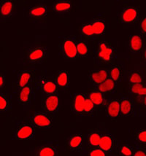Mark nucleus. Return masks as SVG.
Segmentation results:
<instances>
[{
  "mask_svg": "<svg viewBox=\"0 0 146 156\" xmlns=\"http://www.w3.org/2000/svg\"><path fill=\"white\" fill-rule=\"evenodd\" d=\"M92 53L94 61L97 65L114 64L117 58V50L110 41L103 39L91 42Z\"/></svg>",
  "mask_w": 146,
  "mask_h": 156,
  "instance_id": "nucleus-1",
  "label": "nucleus"
},
{
  "mask_svg": "<svg viewBox=\"0 0 146 156\" xmlns=\"http://www.w3.org/2000/svg\"><path fill=\"white\" fill-rule=\"evenodd\" d=\"M107 29L108 24L106 20L100 16H97L81 23L78 32L80 38L93 42L102 38L106 33Z\"/></svg>",
  "mask_w": 146,
  "mask_h": 156,
  "instance_id": "nucleus-2",
  "label": "nucleus"
},
{
  "mask_svg": "<svg viewBox=\"0 0 146 156\" xmlns=\"http://www.w3.org/2000/svg\"><path fill=\"white\" fill-rule=\"evenodd\" d=\"M25 60L29 64L40 65L45 63L48 58L47 48L41 44H32L26 49Z\"/></svg>",
  "mask_w": 146,
  "mask_h": 156,
  "instance_id": "nucleus-3",
  "label": "nucleus"
},
{
  "mask_svg": "<svg viewBox=\"0 0 146 156\" xmlns=\"http://www.w3.org/2000/svg\"><path fill=\"white\" fill-rule=\"evenodd\" d=\"M141 9L137 5H126L118 15V23L123 25H133L139 20Z\"/></svg>",
  "mask_w": 146,
  "mask_h": 156,
  "instance_id": "nucleus-4",
  "label": "nucleus"
},
{
  "mask_svg": "<svg viewBox=\"0 0 146 156\" xmlns=\"http://www.w3.org/2000/svg\"><path fill=\"white\" fill-rule=\"evenodd\" d=\"M77 38L75 36H66L59 43V51L62 58L66 61H75L77 58Z\"/></svg>",
  "mask_w": 146,
  "mask_h": 156,
  "instance_id": "nucleus-5",
  "label": "nucleus"
},
{
  "mask_svg": "<svg viewBox=\"0 0 146 156\" xmlns=\"http://www.w3.org/2000/svg\"><path fill=\"white\" fill-rule=\"evenodd\" d=\"M36 129L29 122H20L12 132V139L17 141H31L34 139Z\"/></svg>",
  "mask_w": 146,
  "mask_h": 156,
  "instance_id": "nucleus-6",
  "label": "nucleus"
},
{
  "mask_svg": "<svg viewBox=\"0 0 146 156\" xmlns=\"http://www.w3.org/2000/svg\"><path fill=\"white\" fill-rule=\"evenodd\" d=\"M29 123L35 129H48L54 123V116L45 112H35L29 118Z\"/></svg>",
  "mask_w": 146,
  "mask_h": 156,
  "instance_id": "nucleus-7",
  "label": "nucleus"
},
{
  "mask_svg": "<svg viewBox=\"0 0 146 156\" xmlns=\"http://www.w3.org/2000/svg\"><path fill=\"white\" fill-rule=\"evenodd\" d=\"M88 93L84 91H76L71 95L70 98V109L74 115L77 117L84 116V107Z\"/></svg>",
  "mask_w": 146,
  "mask_h": 156,
  "instance_id": "nucleus-8",
  "label": "nucleus"
},
{
  "mask_svg": "<svg viewBox=\"0 0 146 156\" xmlns=\"http://www.w3.org/2000/svg\"><path fill=\"white\" fill-rule=\"evenodd\" d=\"M41 107L45 112L53 116L56 115L61 107L59 94L44 96L42 98Z\"/></svg>",
  "mask_w": 146,
  "mask_h": 156,
  "instance_id": "nucleus-9",
  "label": "nucleus"
},
{
  "mask_svg": "<svg viewBox=\"0 0 146 156\" xmlns=\"http://www.w3.org/2000/svg\"><path fill=\"white\" fill-rule=\"evenodd\" d=\"M37 85L44 96L58 94L59 90L53 77L40 76L37 80Z\"/></svg>",
  "mask_w": 146,
  "mask_h": 156,
  "instance_id": "nucleus-10",
  "label": "nucleus"
},
{
  "mask_svg": "<svg viewBox=\"0 0 146 156\" xmlns=\"http://www.w3.org/2000/svg\"><path fill=\"white\" fill-rule=\"evenodd\" d=\"M85 143L84 135L81 132L72 133L66 139V148L71 152L80 153L84 148Z\"/></svg>",
  "mask_w": 146,
  "mask_h": 156,
  "instance_id": "nucleus-11",
  "label": "nucleus"
},
{
  "mask_svg": "<svg viewBox=\"0 0 146 156\" xmlns=\"http://www.w3.org/2000/svg\"><path fill=\"white\" fill-rule=\"evenodd\" d=\"M145 39L138 34H134L128 37L126 42L127 48L132 53H141L145 51Z\"/></svg>",
  "mask_w": 146,
  "mask_h": 156,
  "instance_id": "nucleus-12",
  "label": "nucleus"
},
{
  "mask_svg": "<svg viewBox=\"0 0 146 156\" xmlns=\"http://www.w3.org/2000/svg\"><path fill=\"white\" fill-rule=\"evenodd\" d=\"M35 96V89L33 84L27 85L18 89V102L20 105L29 106L31 105Z\"/></svg>",
  "mask_w": 146,
  "mask_h": 156,
  "instance_id": "nucleus-13",
  "label": "nucleus"
},
{
  "mask_svg": "<svg viewBox=\"0 0 146 156\" xmlns=\"http://www.w3.org/2000/svg\"><path fill=\"white\" fill-rule=\"evenodd\" d=\"M120 116L133 117L135 116L136 111L134 101L131 98L126 96H122L119 98Z\"/></svg>",
  "mask_w": 146,
  "mask_h": 156,
  "instance_id": "nucleus-14",
  "label": "nucleus"
},
{
  "mask_svg": "<svg viewBox=\"0 0 146 156\" xmlns=\"http://www.w3.org/2000/svg\"><path fill=\"white\" fill-rule=\"evenodd\" d=\"M118 145L116 137L110 132H101V136L99 142V147L101 150H104L105 153H111L116 149Z\"/></svg>",
  "mask_w": 146,
  "mask_h": 156,
  "instance_id": "nucleus-15",
  "label": "nucleus"
},
{
  "mask_svg": "<svg viewBox=\"0 0 146 156\" xmlns=\"http://www.w3.org/2000/svg\"><path fill=\"white\" fill-rule=\"evenodd\" d=\"M53 80L59 89L68 90L70 88L71 75H70V72L67 70L62 69L57 71L54 75Z\"/></svg>",
  "mask_w": 146,
  "mask_h": 156,
  "instance_id": "nucleus-16",
  "label": "nucleus"
},
{
  "mask_svg": "<svg viewBox=\"0 0 146 156\" xmlns=\"http://www.w3.org/2000/svg\"><path fill=\"white\" fill-rule=\"evenodd\" d=\"M76 48L77 58H88L91 56V42L83 38H77Z\"/></svg>",
  "mask_w": 146,
  "mask_h": 156,
  "instance_id": "nucleus-17",
  "label": "nucleus"
},
{
  "mask_svg": "<svg viewBox=\"0 0 146 156\" xmlns=\"http://www.w3.org/2000/svg\"><path fill=\"white\" fill-rule=\"evenodd\" d=\"M35 80V72L34 70L23 69L18 72L17 79V87L18 89L33 84Z\"/></svg>",
  "mask_w": 146,
  "mask_h": 156,
  "instance_id": "nucleus-18",
  "label": "nucleus"
},
{
  "mask_svg": "<svg viewBox=\"0 0 146 156\" xmlns=\"http://www.w3.org/2000/svg\"><path fill=\"white\" fill-rule=\"evenodd\" d=\"M88 81L94 86L103 83L108 78V73L107 69H98L88 71Z\"/></svg>",
  "mask_w": 146,
  "mask_h": 156,
  "instance_id": "nucleus-19",
  "label": "nucleus"
},
{
  "mask_svg": "<svg viewBox=\"0 0 146 156\" xmlns=\"http://www.w3.org/2000/svg\"><path fill=\"white\" fill-rule=\"evenodd\" d=\"M73 2L69 0H56L53 2L52 8L53 12L59 16H66L71 12Z\"/></svg>",
  "mask_w": 146,
  "mask_h": 156,
  "instance_id": "nucleus-20",
  "label": "nucleus"
},
{
  "mask_svg": "<svg viewBox=\"0 0 146 156\" xmlns=\"http://www.w3.org/2000/svg\"><path fill=\"white\" fill-rule=\"evenodd\" d=\"M48 14L47 5L44 2H38L29 9L28 16L31 19L40 20Z\"/></svg>",
  "mask_w": 146,
  "mask_h": 156,
  "instance_id": "nucleus-21",
  "label": "nucleus"
},
{
  "mask_svg": "<svg viewBox=\"0 0 146 156\" xmlns=\"http://www.w3.org/2000/svg\"><path fill=\"white\" fill-rule=\"evenodd\" d=\"M16 9V2L12 0H2L0 2V17L9 19L13 16Z\"/></svg>",
  "mask_w": 146,
  "mask_h": 156,
  "instance_id": "nucleus-22",
  "label": "nucleus"
},
{
  "mask_svg": "<svg viewBox=\"0 0 146 156\" xmlns=\"http://www.w3.org/2000/svg\"><path fill=\"white\" fill-rule=\"evenodd\" d=\"M106 116L110 119H116L120 117V106L118 98H111L107 101L105 107Z\"/></svg>",
  "mask_w": 146,
  "mask_h": 156,
  "instance_id": "nucleus-23",
  "label": "nucleus"
},
{
  "mask_svg": "<svg viewBox=\"0 0 146 156\" xmlns=\"http://www.w3.org/2000/svg\"><path fill=\"white\" fill-rule=\"evenodd\" d=\"M129 93L136 96L138 98V101H141V103L144 105H145L146 88L145 83L129 85Z\"/></svg>",
  "mask_w": 146,
  "mask_h": 156,
  "instance_id": "nucleus-24",
  "label": "nucleus"
},
{
  "mask_svg": "<svg viewBox=\"0 0 146 156\" xmlns=\"http://www.w3.org/2000/svg\"><path fill=\"white\" fill-rule=\"evenodd\" d=\"M88 96L91 99V101L93 102L97 109L104 108L106 105V95L102 93L93 89L88 93Z\"/></svg>",
  "mask_w": 146,
  "mask_h": 156,
  "instance_id": "nucleus-25",
  "label": "nucleus"
},
{
  "mask_svg": "<svg viewBox=\"0 0 146 156\" xmlns=\"http://www.w3.org/2000/svg\"><path fill=\"white\" fill-rule=\"evenodd\" d=\"M117 83H116L115 81H113L110 78L108 77L103 83L94 86V89L106 95L107 94H113V93H115L116 90H117Z\"/></svg>",
  "mask_w": 146,
  "mask_h": 156,
  "instance_id": "nucleus-26",
  "label": "nucleus"
},
{
  "mask_svg": "<svg viewBox=\"0 0 146 156\" xmlns=\"http://www.w3.org/2000/svg\"><path fill=\"white\" fill-rule=\"evenodd\" d=\"M34 156H59L56 147L51 144L39 146L34 152Z\"/></svg>",
  "mask_w": 146,
  "mask_h": 156,
  "instance_id": "nucleus-27",
  "label": "nucleus"
},
{
  "mask_svg": "<svg viewBox=\"0 0 146 156\" xmlns=\"http://www.w3.org/2000/svg\"><path fill=\"white\" fill-rule=\"evenodd\" d=\"M101 136V131L98 129H92L88 131L87 136H86V141H87L88 147H99Z\"/></svg>",
  "mask_w": 146,
  "mask_h": 156,
  "instance_id": "nucleus-28",
  "label": "nucleus"
},
{
  "mask_svg": "<svg viewBox=\"0 0 146 156\" xmlns=\"http://www.w3.org/2000/svg\"><path fill=\"white\" fill-rule=\"evenodd\" d=\"M108 77L115 81L116 83H119L122 79V68L120 65L112 64L108 69Z\"/></svg>",
  "mask_w": 146,
  "mask_h": 156,
  "instance_id": "nucleus-29",
  "label": "nucleus"
},
{
  "mask_svg": "<svg viewBox=\"0 0 146 156\" xmlns=\"http://www.w3.org/2000/svg\"><path fill=\"white\" fill-rule=\"evenodd\" d=\"M145 83L144 76L138 70H131L128 73V84L134 85Z\"/></svg>",
  "mask_w": 146,
  "mask_h": 156,
  "instance_id": "nucleus-30",
  "label": "nucleus"
},
{
  "mask_svg": "<svg viewBox=\"0 0 146 156\" xmlns=\"http://www.w3.org/2000/svg\"><path fill=\"white\" fill-rule=\"evenodd\" d=\"M117 155L118 156H132L134 147L127 142H122L117 145Z\"/></svg>",
  "mask_w": 146,
  "mask_h": 156,
  "instance_id": "nucleus-31",
  "label": "nucleus"
},
{
  "mask_svg": "<svg viewBox=\"0 0 146 156\" xmlns=\"http://www.w3.org/2000/svg\"><path fill=\"white\" fill-rule=\"evenodd\" d=\"M12 108V102L7 94L0 92V112H9Z\"/></svg>",
  "mask_w": 146,
  "mask_h": 156,
  "instance_id": "nucleus-32",
  "label": "nucleus"
},
{
  "mask_svg": "<svg viewBox=\"0 0 146 156\" xmlns=\"http://www.w3.org/2000/svg\"><path fill=\"white\" fill-rule=\"evenodd\" d=\"M97 107L94 105V103L91 101V99L87 96L84 103V116L91 117L93 116L97 111Z\"/></svg>",
  "mask_w": 146,
  "mask_h": 156,
  "instance_id": "nucleus-33",
  "label": "nucleus"
},
{
  "mask_svg": "<svg viewBox=\"0 0 146 156\" xmlns=\"http://www.w3.org/2000/svg\"><path fill=\"white\" fill-rule=\"evenodd\" d=\"M134 138L140 146H145L146 144V131L145 129H136L134 133Z\"/></svg>",
  "mask_w": 146,
  "mask_h": 156,
  "instance_id": "nucleus-34",
  "label": "nucleus"
},
{
  "mask_svg": "<svg viewBox=\"0 0 146 156\" xmlns=\"http://www.w3.org/2000/svg\"><path fill=\"white\" fill-rule=\"evenodd\" d=\"M137 25L138 34L145 39L146 35V18L145 16H140L139 20L136 23Z\"/></svg>",
  "mask_w": 146,
  "mask_h": 156,
  "instance_id": "nucleus-35",
  "label": "nucleus"
},
{
  "mask_svg": "<svg viewBox=\"0 0 146 156\" xmlns=\"http://www.w3.org/2000/svg\"><path fill=\"white\" fill-rule=\"evenodd\" d=\"M107 153L99 147H89L88 150V156H107Z\"/></svg>",
  "mask_w": 146,
  "mask_h": 156,
  "instance_id": "nucleus-36",
  "label": "nucleus"
},
{
  "mask_svg": "<svg viewBox=\"0 0 146 156\" xmlns=\"http://www.w3.org/2000/svg\"><path fill=\"white\" fill-rule=\"evenodd\" d=\"M132 156H146L145 148H143V147H138L134 148V151Z\"/></svg>",
  "mask_w": 146,
  "mask_h": 156,
  "instance_id": "nucleus-37",
  "label": "nucleus"
},
{
  "mask_svg": "<svg viewBox=\"0 0 146 156\" xmlns=\"http://www.w3.org/2000/svg\"><path fill=\"white\" fill-rule=\"evenodd\" d=\"M6 76L2 72H0V90L2 89L6 85Z\"/></svg>",
  "mask_w": 146,
  "mask_h": 156,
  "instance_id": "nucleus-38",
  "label": "nucleus"
},
{
  "mask_svg": "<svg viewBox=\"0 0 146 156\" xmlns=\"http://www.w3.org/2000/svg\"><path fill=\"white\" fill-rule=\"evenodd\" d=\"M110 156H118L117 154H116V155H110Z\"/></svg>",
  "mask_w": 146,
  "mask_h": 156,
  "instance_id": "nucleus-39",
  "label": "nucleus"
}]
</instances>
